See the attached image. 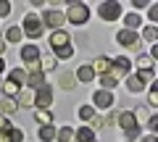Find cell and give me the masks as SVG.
Segmentation results:
<instances>
[{"label":"cell","instance_id":"cell-1","mask_svg":"<svg viewBox=\"0 0 158 142\" xmlns=\"http://www.w3.org/2000/svg\"><path fill=\"white\" fill-rule=\"evenodd\" d=\"M63 16H66V21L82 26V24H87V18H90V8H87L85 3H69V11L63 13Z\"/></svg>","mask_w":158,"mask_h":142},{"label":"cell","instance_id":"cell-2","mask_svg":"<svg viewBox=\"0 0 158 142\" xmlns=\"http://www.w3.org/2000/svg\"><path fill=\"white\" fill-rule=\"evenodd\" d=\"M19 29H21V34H29L32 40L42 37V32H45V26H42V21H40L37 13H27V16H24V24Z\"/></svg>","mask_w":158,"mask_h":142},{"label":"cell","instance_id":"cell-3","mask_svg":"<svg viewBox=\"0 0 158 142\" xmlns=\"http://www.w3.org/2000/svg\"><path fill=\"white\" fill-rule=\"evenodd\" d=\"M98 16H100L103 21H116V18H121L124 16V13H121V3H116V0L100 3V6H98Z\"/></svg>","mask_w":158,"mask_h":142},{"label":"cell","instance_id":"cell-4","mask_svg":"<svg viewBox=\"0 0 158 142\" xmlns=\"http://www.w3.org/2000/svg\"><path fill=\"white\" fill-rule=\"evenodd\" d=\"M132 71V61L127 55H116L111 58V76H116V79H124V76H129Z\"/></svg>","mask_w":158,"mask_h":142},{"label":"cell","instance_id":"cell-5","mask_svg":"<svg viewBox=\"0 0 158 142\" xmlns=\"http://www.w3.org/2000/svg\"><path fill=\"white\" fill-rule=\"evenodd\" d=\"M34 105H37L40 111H48V108L53 105V87H50V84L34 90Z\"/></svg>","mask_w":158,"mask_h":142},{"label":"cell","instance_id":"cell-6","mask_svg":"<svg viewBox=\"0 0 158 142\" xmlns=\"http://www.w3.org/2000/svg\"><path fill=\"white\" fill-rule=\"evenodd\" d=\"M40 21H42V26H48V29H61L63 26V21H66V16H63L61 11H56V8H50V11L45 13V16H40Z\"/></svg>","mask_w":158,"mask_h":142},{"label":"cell","instance_id":"cell-7","mask_svg":"<svg viewBox=\"0 0 158 142\" xmlns=\"http://www.w3.org/2000/svg\"><path fill=\"white\" fill-rule=\"evenodd\" d=\"M116 124L121 126V129L124 132H132V129H137V119H135V113H132V111H121V113L116 116Z\"/></svg>","mask_w":158,"mask_h":142},{"label":"cell","instance_id":"cell-8","mask_svg":"<svg viewBox=\"0 0 158 142\" xmlns=\"http://www.w3.org/2000/svg\"><path fill=\"white\" fill-rule=\"evenodd\" d=\"M48 42H50V47L53 50H58V47H66V45H71V37H69L63 29H56V32L48 37Z\"/></svg>","mask_w":158,"mask_h":142},{"label":"cell","instance_id":"cell-9","mask_svg":"<svg viewBox=\"0 0 158 142\" xmlns=\"http://www.w3.org/2000/svg\"><path fill=\"white\" fill-rule=\"evenodd\" d=\"M40 58H42V50H40L34 42H32V45H24V47H21V61L27 63V66H29V63H34V61H40Z\"/></svg>","mask_w":158,"mask_h":142},{"label":"cell","instance_id":"cell-10","mask_svg":"<svg viewBox=\"0 0 158 142\" xmlns=\"http://www.w3.org/2000/svg\"><path fill=\"white\" fill-rule=\"evenodd\" d=\"M137 32H129V29H121V32L116 34V42L118 45H124V47H137Z\"/></svg>","mask_w":158,"mask_h":142},{"label":"cell","instance_id":"cell-11","mask_svg":"<svg viewBox=\"0 0 158 142\" xmlns=\"http://www.w3.org/2000/svg\"><path fill=\"white\" fill-rule=\"evenodd\" d=\"M92 100H95V108H111L116 97H113L111 92H106V90H98L95 95H92Z\"/></svg>","mask_w":158,"mask_h":142},{"label":"cell","instance_id":"cell-12","mask_svg":"<svg viewBox=\"0 0 158 142\" xmlns=\"http://www.w3.org/2000/svg\"><path fill=\"white\" fill-rule=\"evenodd\" d=\"M90 68L92 71H95V74H111V58L108 55H100V58H95V61L90 63Z\"/></svg>","mask_w":158,"mask_h":142},{"label":"cell","instance_id":"cell-13","mask_svg":"<svg viewBox=\"0 0 158 142\" xmlns=\"http://www.w3.org/2000/svg\"><path fill=\"white\" fill-rule=\"evenodd\" d=\"M13 100H16L19 108H32L34 105V92L32 90H19V95L13 97Z\"/></svg>","mask_w":158,"mask_h":142},{"label":"cell","instance_id":"cell-14","mask_svg":"<svg viewBox=\"0 0 158 142\" xmlns=\"http://www.w3.org/2000/svg\"><path fill=\"white\" fill-rule=\"evenodd\" d=\"M140 26H142V16H140V13H127V16H124V29L137 32Z\"/></svg>","mask_w":158,"mask_h":142},{"label":"cell","instance_id":"cell-15","mask_svg":"<svg viewBox=\"0 0 158 142\" xmlns=\"http://www.w3.org/2000/svg\"><path fill=\"white\" fill-rule=\"evenodd\" d=\"M27 84H29V90H40V87H45L48 84V82H45V74H40V71H37V74H27Z\"/></svg>","mask_w":158,"mask_h":142},{"label":"cell","instance_id":"cell-16","mask_svg":"<svg viewBox=\"0 0 158 142\" xmlns=\"http://www.w3.org/2000/svg\"><path fill=\"white\" fill-rule=\"evenodd\" d=\"M74 140L77 142H95V132H92L90 126H82V129L74 132Z\"/></svg>","mask_w":158,"mask_h":142},{"label":"cell","instance_id":"cell-17","mask_svg":"<svg viewBox=\"0 0 158 142\" xmlns=\"http://www.w3.org/2000/svg\"><path fill=\"white\" fill-rule=\"evenodd\" d=\"M16 111H19V105H16L13 97H6V100L0 103V116H13Z\"/></svg>","mask_w":158,"mask_h":142},{"label":"cell","instance_id":"cell-18","mask_svg":"<svg viewBox=\"0 0 158 142\" xmlns=\"http://www.w3.org/2000/svg\"><path fill=\"white\" fill-rule=\"evenodd\" d=\"M77 79L82 82V84H87V82L95 79V71H92L90 66H79V68H77Z\"/></svg>","mask_w":158,"mask_h":142},{"label":"cell","instance_id":"cell-19","mask_svg":"<svg viewBox=\"0 0 158 142\" xmlns=\"http://www.w3.org/2000/svg\"><path fill=\"white\" fill-rule=\"evenodd\" d=\"M56 126H53V124H48V126H40V140H42V142H53V140H56Z\"/></svg>","mask_w":158,"mask_h":142},{"label":"cell","instance_id":"cell-20","mask_svg":"<svg viewBox=\"0 0 158 142\" xmlns=\"http://www.w3.org/2000/svg\"><path fill=\"white\" fill-rule=\"evenodd\" d=\"M0 90H3V95H6V97H16L21 87H19V84H13V82L8 79V82H3V84H0Z\"/></svg>","mask_w":158,"mask_h":142},{"label":"cell","instance_id":"cell-21","mask_svg":"<svg viewBox=\"0 0 158 142\" xmlns=\"http://www.w3.org/2000/svg\"><path fill=\"white\" fill-rule=\"evenodd\" d=\"M127 90H129V92H132V95H137V92H142V90H145V84H142V82H140V79H137V76H135V74H132V76H129V79H127Z\"/></svg>","mask_w":158,"mask_h":142},{"label":"cell","instance_id":"cell-22","mask_svg":"<svg viewBox=\"0 0 158 142\" xmlns=\"http://www.w3.org/2000/svg\"><path fill=\"white\" fill-rule=\"evenodd\" d=\"M74 140V129L71 126H63V129L56 132V142H71Z\"/></svg>","mask_w":158,"mask_h":142},{"label":"cell","instance_id":"cell-23","mask_svg":"<svg viewBox=\"0 0 158 142\" xmlns=\"http://www.w3.org/2000/svg\"><path fill=\"white\" fill-rule=\"evenodd\" d=\"M116 84H118V79H116V76H111V74H103V76H100V87H103L106 92H111Z\"/></svg>","mask_w":158,"mask_h":142},{"label":"cell","instance_id":"cell-24","mask_svg":"<svg viewBox=\"0 0 158 142\" xmlns=\"http://www.w3.org/2000/svg\"><path fill=\"white\" fill-rule=\"evenodd\" d=\"M58 66V61L53 55H48V58H40V71H42V74H45V71H53V68Z\"/></svg>","mask_w":158,"mask_h":142},{"label":"cell","instance_id":"cell-25","mask_svg":"<svg viewBox=\"0 0 158 142\" xmlns=\"http://www.w3.org/2000/svg\"><path fill=\"white\" fill-rule=\"evenodd\" d=\"M11 82L21 87L24 82H27V71H24V68H11Z\"/></svg>","mask_w":158,"mask_h":142},{"label":"cell","instance_id":"cell-26","mask_svg":"<svg viewBox=\"0 0 158 142\" xmlns=\"http://www.w3.org/2000/svg\"><path fill=\"white\" fill-rule=\"evenodd\" d=\"M142 40H145V42H156L158 40V26H153V24L145 26V29H142Z\"/></svg>","mask_w":158,"mask_h":142},{"label":"cell","instance_id":"cell-27","mask_svg":"<svg viewBox=\"0 0 158 142\" xmlns=\"http://www.w3.org/2000/svg\"><path fill=\"white\" fill-rule=\"evenodd\" d=\"M19 40H21V29H19V26H8L6 29V42L13 45V42H19Z\"/></svg>","mask_w":158,"mask_h":142},{"label":"cell","instance_id":"cell-28","mask_svg":"<svg viewBox=\"0 0 158 142\" xmlns=\"http://www.w3.org/2000/svg\"><path fill=\"white\" fill-rule=\"evenodd\" d=\"M137 66H140V71H153V58L148 55V53H142V55L137 58Z\"/></svg>","mask_w":158,"mask_h":142},{"label":"cell","instance_id":"cell-29","mask_svg":"<svg viewBox=\"0 0 158 142\" xmlns=\"http://www.w3.org/2000/svg\"><path fill=\"white\" fill-rule=\"evenodd\" d=\"M74 55V45H66V47H58V50H53V58H61V61H66V58Z\"/></svg>","mask_w":158,"mask_h":142},{"label":"cell","instance_id":"cell-30","mask_svg":"<svg viewBox=\"0 0 158 142\" xmlns=\"http://www.w3.org/2000/svg\"><path fill=\"white\" fill-rule=\"evenodd\" d=\"M34 119H37V121H40L42 126L53 124V113H50V111H40V108H37V113H34Z\"/></svg>","mask_w":158,"mask_h":142},{"label":"cell","instance_id":"cell-31","mask_svg":"<svg viewBox=\"0 0 158 142\" xmlns=\"http://www.w3.org/2000/svg\"><path fill=\"white\" fill-rule=\"evenodd\" d=\"M8 142H24V132L16 129V126H11L8 129Z\"/></svg>","mask_w":158,"mask_h":142},{"label":"cell","instance_id":"cell-32","mask_svg":"<svg viewBox=\"0 0 158 142\" xmlns=\"http://www.w3.org/2000/svg\"><path fill=\"white\" fill-rule=\"evenodd\" d=\"M92 116H95V108H92V105H82V108H79V119L82 121H90Z\"/></svg>","mask_w":158,"mask_h":142},{"label":"cell","instance_id":"cell-33","mask_svg":"<svg viewBox=\"0 0 158 142\" xmlns=\"http://www.w3.org/2000/svg\"><path fill=\"white\" fill-rule=\"evenodd\" d=\"M135 76L142 82V84H153V76H156V71H137Z\"/></svg>","mask_w":158,"mask_h":142},{"label":"cell","instance_id":"cell-34","mask_svg":"<svg viewBox=\"0 0 158 142\" xmlns=\"http://www.w3.org/2000/svg\"><path fill=\"white\" fill-rule=\"evenodd\" d=\"M148 105H158V84L156 82L150 84V92H148Z\"/></svg>","mask_w":158,"mask_h":142},{"label":"cell","instance_id":"cell-35","mask_svg":"<svg viewBox=\"0 0 158 142\" xmlns=\"http://www.w3.org/2000/svg\"><path fill=\"white\" fill-rule=\"evenodd\" d=\"M90 129L92 132H98V129H103V126H106V119H100V116H92V119H90Z\"/></svg>","mask_w":158,"mask_h":142},{"label":"cell","instance_id":"cell-36","mask_svg":"<svg viewBox=\"0 0 158 142\" xmlns=\"http://www.w3.org/2000/svg\"><path fill=\"white\" fill-rule=\"evenodd\" d=\"M61 87H63V90H74V76L71 74H63L61 76Z\"/></svg>","mask_w":158,"mask_h":142},{"label":"cell","instance_id":"cell-37","mask_svg":"<svg viewBox=\"0 0 158 142\" xmlns=\"http://www.w3.org/2000/svg\"><path fill=\"white\" fill-rule=\"evenodd\" d=\"M148 18H150L153 26H156V21H158V6H156V3H150V13H148Z\"/></svg>","mask_w":158,"mask_h":142},{"label":"cell","instance_id":"cell-38","mask_svg":"<svg viewBox=\"0 0 158 142\" xmlns=\"http://www.w3.org/2000/svg\"><path fill=\"white\" fill-rule=\"evenodd\" d=\"M8 13H11V3L0 0V18H3V16H8Z\"/></svg>","mask_w":158,"mask_h":142},{"label":"cell","instance_id":"cell-39","mask_svg":"<svg viewBox=\"0 0 158 142\" xmlns=\"http://www.w3.org/2000/svg\"><path fill=\"white\" fill-rule=\"evenodd\" d=\"M132 6H135V13H137L140 8H150V3L148 0H132Z\"/></svg>","mask_w":158,"mask_h":142},{"label":"cell","instance_id":"cell-40","mask_svg":"<svg viewBox=\"0 0 158 142\" xmlns=\"http://www.w3.org/2000/svg\"><path fill=\"white\" fill-rule=\"evenodd\" d=\"M8 129H11V121L6 116H0V132H8Z\"/></svg>","mask_w":158,"mask_h":142},{"label":"cell","instance_id":"cell-41","mask_svg":"<svg viewBox=\"0 0 158 142\" xmlns=\"http://www.w3.org/2000/svg\"><path fill=\"white\" fill-rule=\"evenodd\" d=\"M137 142H158V137L156 134H145L142 140H137Z\"/></svg>","mask_w":158,"mask_h":142},{"label":"cell","instance_id":"cell-42","mask_svg":"<svg viewBox=\"0 0 158 142\" xmlns=\"http://www.w3.org/2000/svg\"><path fill=\"white\" fill-rule=\"evenodd\" d=\"M3 53H6V42L0 40V55H3Z\"/></svg>","mask_w":158,"mask_h":142},{"label":"cell","instance_id":"cell-43","mask_svg":"<svg viewBox=\"0 0 158 142\" xmlns=\"http://www.w3.org/2000/svg\"><path fill=\"white\" fill-rule=\"evenodd\" d=\"M3 71H6V63H3V58H0V74H3Z\"/></svg>","mask_w":158,"mask_h":142},{"label":"cell","instance_id":"cell-44","mask_svg":"<svg viewBox=\"0 0 158 142\" xmlns=\"http://www.w3.org/2000/svg\"><path fill=\"white\" fill-rule=\"evenodd\" d=\"M0 84H3V82H0Z\"/></svg>","mask_w":158,"mask_h":142}]
</instances>
